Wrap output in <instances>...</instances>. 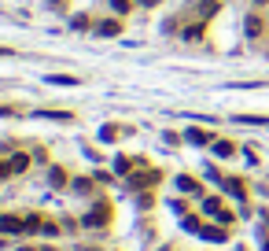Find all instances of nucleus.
Here are the masks:
<instances>
[{"label": "nucleus", "mask_w": 269, "mask_h": 251, "mask_svg": "<svg viewBox=\"0 0 269 251\" xmlns=\"http://www.w3.org/2000/svg\"><path fill=\"white\" fill-rule=\"evenodd\" d=\"M0 233H26V218H19V214H4V218H0Z\"/></svg>", "instance_id": "f257e3e1"}, {"label": "nucleus", "mask_w": 269, "mask_h": 251, "mask_svg": "<svg viewBox=\"0 0 269 251\" xmlns=\"http://www.w3.org/2000/svg\"><path fill=\"white\" fill-rule=\"evenodd\" d=\"M107 214H111L107 207H96L92 214H85V225H89V229H96V225H103V222H107Z\"/></svg>", "instance_id": "f03ea898"}, {"label": "nucleus", "mask_w": 269, "mask_h": 251, "mask_svg": "<svg viewBox=\"0 0 269 251\" xmlns=\"http://www.w3.org/2000/svg\"><path fill=\"white\" fill-rule=\"evenodd\" d=\"M199 237H207V240L221 244V240H225V229H218V225H203V229H199Z\"/></svg>", "instance_id": "7ed1b4c3"}, {"label": "nucleus", "mask_w": 269, "mask_h": 251, "mask_svg": "<svg viewBox=\"0 0 269 251\" xmlns=\"http://www.w3.org/2000/svg\"><path fill=\"white\" fill-rule=\"evenodd\" d=\"M188 140H192V144H210V133H203V130H188Z\"/></svg>", "instance_id": "20e7f679"}, {"label": "nucleus", "mask_w": 269, "mask_h": 251, "mask_svg": "<svg viewBox=\"0 0 269 251\" xmlns=\"http://www.w3.org/2000/svg\"><path fill=\"white\" fill-rule=\"evenodd\" d=\"M118 30H122V26H118L115 19H111V22H103V26H100V34H103V37H115V34H118Z\"/></svg>", "instance_id": "39448f33"}, {"label": "nucleus", "mask_w": 269, "mask_h": 251, "mask_svg": "<svg viewBox=\"0 0 269 251\" xmlns=\"http://www.w3.org/2000/svg\"><path fill=\"white\" fill-rule=\"evenodd\" d=\"M225 188H229L236 199H244V181H225Z\"/></svg>", "instance_id": "423d86ee"}, {"label": "nucleus", "mask_w": 269, "mask_h": 251, "mask_svg": "<svg viewBox=\"0 0 269 251\" xmlns=\"http://www.w3.org/2000/svg\"><path fill=\"white\" fill-rule=\"evenodd\" d=\"M214 152L221 155V159H229V155H232V144H229V140H221V144H214Z\"/></svg>", "instance_id": "0eeeda50"}, {"label": "nucleus", "mask_w": 269, "mask_h": 251, "mask_svg": "<svg viewBox=\"0 0 269 251\" xmlns=\"http://www.w3.org/2000/svg\"><path fill=\"white\" fill-rule=\"evenodd\" d=\"M258 30H262V26H258V15H251V19H247V34L258 37Z\"/></svg>", "instance_id": "6e6552de"}, {"label": "nucleus", "mask_w": 269, "mask_h": 251, "mask_svg": "<svg viewBox=\"0 0 269 251\" xmlns=\"http://www.w3.org/2000/svg\"><path fill=\"white\" fill-rule=\"evenodd\" d=\"M26 166H30L26 155H15V159H11V170H26Z\"/></svg>", "instance_id": "1a4fd4ad"}, {"label": "nucleus", "mask_w": 269, "mask_h": 251, "mask_svg": "<svg viewBox=\"0 0 269 251\" xmlns=\"http://www.w3.org/2000/svg\"><path fill=\"white\" fill-rule=\"evenodd\" d=\"M177 188H184V192H196V181H192V178H177Z\"/></svg>", "instance_id": "9d476101"}, {"label": "nucleus", "mask_w": 269, "mask_h": 251, "mask_svg": "<svg viewBox=\"0 0 269 251\" xmlns=\"http://www.w3.org/2000/svg\"><path fill=\"white\" fill-rule=\"evenodd\" d=\"M52 185H67V174H63V170H59V166L52 170Z\"/></svg>", "instance_id": "9b49d317"}, {"label": "nucleus", "mask_w": 269, "mask_h": 251, "mask_svg": "<svg viewBox=\"0 0 269 251\" xmlns=\"http://www.w3.org/2000/svg\"><path fill=\"white\" fill-rule=\"evenodd\" d=\"M11 174V166H4V163H0V178H8Z\"/></svg>", "instance_id": "f8f14e48"}, {"label": "nucleus", "mask_w": 269, "mask_h": 251, "mask_svg": "<svg viewBox=\"0 0 269 251\" xmlns=\"http://www.w3.org/2000/svg\"><path fill=\"white\" fill-rule=\"evenodd\" d=\"M82 251H96V247H82Z\"/></svg>", "instance_id": "ddd939ff"}, {"label": "nucleus", "mask_w": 269, "mask_h": 251, "mask_svg": "<svg viewBox=\"0 0 269 251\" xmlns=\"http://www.w3.org/2000/svg\"><path fill=\"white\" fill-rule=\"evenodd\" d=\"M258 4H269V0H258Z\"/></svg>", "instance_id": "4468645a"}]
</instances>
